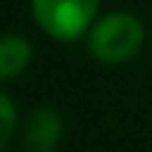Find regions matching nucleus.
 Returning <instances> with one entry per match:
<instances>
[{"label":"nucleus","mask_w":152,"mask_h":152,"mask_svg":"<svg viewBox=\"0 0 152 152\" xmlns=\"http://www.w3.org/2000/svg\"><path fill=\"white\" fill-rule=\"evenodd\" d=\"M19 128V112H16V104L8 94L0 91V150H5L13 139Z\"/></svg>","instance_id":"5"},{"label":"nucleus","mask_w":152,"mask_h":152,"mask_svg":"<svg viewBox=\"0 0 152 152\" xmlns=\"http://www.w3.org/2000/svg\"><path fill=\"white\" fill-rule=\"evenodd\" d=\"M61 136H64V120L53 107L43 104V107L29 110V115L21 126L24 152H53L59 147Z\"/></svg>","instance_id":"3"},{"label":"nucleus","mask_w":152,"mask_h":152,"mask_svg":"<svg viewBox=\"0 0 152 152\" xmlns=\"http://www.w3.org/2000/svg\"><path fill=\"white\" fill-rule=\"evenodd\" d=\"M32 43L24 35H0V80H13L27 72Z\"/></svg>","instance_id":"4"},{"label":"nucleus","mask_w":152,"mask_h":152,"mask_svg":"<svg viewBox=\"0 0 152 152\" xmlns=\"http://www.w3.org/2000/svg\"><path fill=\"white\" fill-rule=\"evenodd\" d=\"M147 29L139 16L128 11H112L94 21L88 29V53L102 64H126L144 45Z\"/></svg>","instance_id":"1"},{"label":"nucleus","mask_w":152,"mask_h":152,"mask_svg":"<svg viewBox=\"0 0 152 152\" xmlns=\"http://www.w3.org/2000/svg\"><path fill=\"white\" fill-rule=\"evenodd\" d=\"M102 0H29L35 24L59 43H72L88 35Z\"/></svg>","instance_id":"2"}]
</instances>
